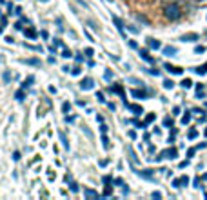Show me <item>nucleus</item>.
Segmentation results:
<instances>
[{"label": "nucleus", "instance_id": "obj_20", "mask_svg": "<svg viewBox=\"0 0 207 200\" xmlns=\"http://www.w3.org/2000/svg\"><path fill=\"white\" fill-rule=\"evenodd\" d=\"M191 86H193V82H191L189 78H184V80H182V87H185V89H189Z\"/></svg>", "mask_w": 207, "mask_h": 200}, {"label": "nucleus", "instance_id": "obj_22", "mask_svg": "<svg viewBox=\"0 0 207 200\" xmlns=\"http://www.w3.org/2000/svg\"><path fill=\"white\" fill-rule=\"evenodd\" d=\"M173 86H175L173 80H164V87H165V89H173Z\"/></svg>", "mask_w": 207, "mask_h": 200}, {"label": "nucleus", "instance_id": "obj_9", "mask_svg": "<svg viewBox=\"0 0 207 200\" xmlns=\"http://www.w3.org/2000/svg\"><path fill=\"white\" fill-rule=\"evenodd\" d=\"M80 87L85 89V91H87V89H93V80H91V78H84V80L80 82Z\"/></svg>", "mask_w": 207, "mask_h": 200}, {"label": "nucleus", "instance_id": "obj_33", "mask_svg": "<svg viewBox=\"0 0 207 200\" xmlns=\"http://www.w3.org/2000/svg\"><path fill=\"white\" fill-rule=\"evenodd\" d=\"M80 73H82V69H80V67H75V69H73V75H75V76H78Z\"/></svg>", "mask_w": 207, "mask_h": 200}, {"label": "nucleus", "instance_id": "obj_4", "mask_svg": "<svg viewBox=\"0 0 207 200\" xmlns=\"http://www.w3.org/2000/svg\"><path fill=\"white\" fill-rule=\"evenodd\" d=\"M140 56H142V60H145L147 64H153V62H155V58L149 55V51H147V49H140Z\"/></svg>", "mask_w": 207, "mask_h": 200}, {"label": "nucleus", "instance_id": "obj_18", "mask_svg": "<svg viewBox=\"0 0 207 200\" xmlns=\"http://www.w3.org/2000/svg\"><path fill=\"white\" fill-rule=\"evenodd\" d=\"M25 36L27 38H36V31L35 29H25Z\"/></svg>", "mask_w": 207, "mask_h": 200}, {"label": "nucleus", "instance_id": "obj_1", "mask_svg": "<svg viewBox=\"0 0 207 200\" xmlns=\"http://www.w3.org/2000/svg\"><path fill=\"white\" fill-rule=\"evenodd\" d=\"M164 13H165V16H167L169 20H178V18H180V7H178L176 4H171V5H167Z\"/></svg>", "mask_w": 207, "mask_h": 200}, {"label": "nucleus", "instance_id": "obj_14", "mask_svg": "<svg viewBox=\"0 0 207 200\" xmlns=\"http://www.w3.org/2000/svg\"><path fill=\"white\" fill-rule=\"evenodd\" d=\"M113 22L116 24V27H118V31H120V33L124 35V24H122V20H120L118 16H113Z\"/></svg>", "mask_w": 207, "mask_h": 200}, {"label": "nucleus", "instance_id": "obj_30", "mask_svg": "<svg viewBox=\"0 0 207 200\" xmlns=\"http://www.w3.org/2000/svg\"><path fill=\"white\" fill-rule=\"evenodd\" d=\"M111 182H115V178H113L111 175H107V177H104V184H111Z\"/></svg>", "mask_w": 207, "mask_h": 200}, {"label": "nucleus", "instance_id": "obj_28", "mask_svg": "<svg viewBox=\"0 0 207 200\" xmlns=\"http://www.w3.org/2000/svg\"><path fill=\"white\" fill-rule=\"evenodd\" d=\"M102 142H104V147H105V149H109V140H107V137H105V133L102 135Z\"/></svg>", "mask_w": 207, "mask_h": 200}, {"label": "nucleus", "instance_id": "obj_3", "mask_svg": "<svg viewBox=\"0 0 207 200\" xmlns=\"http://www.w3.org/2000/svg\"><path fill=\"white\" fill-rule=\"evenodd\" d=\"M187 184H189V177H187V175H184V177L173 180V188H182V186H187Z\"/></svg>", "mask_w": 207, "mask_h": 200}, {"label": "nucleus", "instance_id": "obj_8", "mask_svg": "<svg viewBox=\"0 0 207 200\" xmlns=\"http://www.w3.org/2000/svg\"><path fill=\"white\" fill-rule=\"evenodd\" d=\"M155 118H156V115H155V113H149V115L145 117V120L142 122V129H145V127H147L151 122H155Z\"/></svg>", "mask_w": 207, "mask_h": 200}, {"label": "nucleus", "instance_id": "obj_35", "mask_svg": "<svg viewBox=\"0 0 207 200\" xmlns=\"http://www.w3.org/2000/svg\"><path fill=\"white\" fill-rule=\"evenodd\" d=\"M164 124H165V126H171V127H173V120H171V118H165V120H164Z\"/></svg>", "mask_w": 207, "mask_h": 200}, {"label": "nucleus", "instance_id": "obj_6", "mask_svg": "<svg viewBox=\"0 0 207 200\" xmlns=\"http://www.w3.org/2000/svg\"><path fill=\"white\" fill-rule=\"evenodd\" d=\"M131 95H133V97H136V98H147V95H149V93H147L145 89H133V91H131Z\"/></svg>", "mask_w": 207, "mask_h": 200}, {"label": "nucleus", "instance_id": "obj_17", "mask_svg": "<svg viewBox=\"0 0 207 200\" xmlns=\"http://www.w3.org/2000/svg\"><path fill=\"white\" fill-rule=\"evenodd\" d=\"M111 91H113V93H118V95L124 98V89H122L120 86H113V87H111Z\"/></svg>", "mask_w": 207, "mask_h": 200}, {"label": "nucleus", "instance_id": "obj_40", "mask_svg": "<svg viewBox=\"0 0 207 200\" xmlns=\"http://www.w3.org/2000/svg\"><path fill=\"white\" fill-rule=\"evenodd\" d=\"M153 198H162V195H160L158 191H155V193H153Z\"/></svg>", "mask_w": 207, "mask_h": 200}, {"label": "nucleus", "instance_id": "obj_5", "mask_svg": "<svg viewBox=\"0 0 207 200\" xmlns=\"http://www.w3.org/2000/svg\"><path fill=\"white\" fill-rule=\"evenodd\" d=\"M164 67H165L169 73H173V75H182V73H184V69H182V67H175V66H171V64H165Z\"/></svg>", "mask_w": 207, "mask_h": 200}, {"label": "nucleus", "instance_id": "obj_16", "mask_svg": "<svg viewBox=\"0 0 207 200\" xmlns=\"http://www.w3.org/2000/svg\"><path fill=\"white\" fill-rule=\"evenodd\" d=\"M195 73H198V75H205V73H207V64L200 66V67H196V69H195Z\"/></svg>", "mask_w": 207, "mask_h": 200}, {"label": "nucleus", "instance_id": "obj_2", "mask_svg": "<svg viewBox=\"0 0 207 200\" xmlns=\"http://www.w3.org/2000/svg\"><path fill=\"white\" fill-rule=\"evenodd\" d=\"M176 157H178V149H176V147H169V149L162 151V153L156 157V160H162V158H176Z\"/></svg>", "mask_w": 207, "mask_h": 200}, {"label": "nucleus", "instance_id": "obj_7", "mask_svg": "<svg viewBox=\"0 0 207 200\" xmlns=\"http://www.w3.org/2000/svg\"><path fill=\"white\" fill-rule=\"evenodd\" d=\"M125 106H127V109H131L135 115H142V113H144L142 106H136V104H127V102H125Z\"/></svg>", "mask_w": 207, "mask_h": 200}, {"label": "nucleus", "instance_id": "obj_31", "mask_svg": "<svg viewBox=\"0 0 207 200\" xmlns=\"http://www.w3.org/2000/svg\"><path fill=\"white\" fill-rule=\"evenodd\" d=\"M96 98H98L100 102H105V98H104V93H102V91H96Z\"/></svg>", "mask_w": 207, "mask_h": 200}, {"label": "nucleus", "instance_id": "obj_10", "mask_svg": "<svg viewBox=\"0 0 207 200\" xmlns=\"http://www.w3.org/2000/svg\"><path fill=\"white\" fill-rule=\"evenodd\" d=\"M182 40L184 42H195V40H198V35L196 33H187V35L182 36Z\"/></svg>", "mask_w": 207, "mask_h": 200}, {"label": "nucleus", "instance_id": "obj_23", "mask_svg": "<svg viewBox=\"0 0 207 200\" xmlns=\"http://www.w3.org/2000/svg\"><path fill=\"white\" fill-rule=\"evenodd\" d=\"M189 122H191V113H185L182 117V124H189Z\"/></svg>", "mask_w": 207, "mask_h": 200}, {"label": "nucleus", "instance_id": "obj_12", "mask_svg": "<svg viewBox=\"0 0 207 200\" xmlns=\"http://www.w3.org/2000/svg\"><path fill=\"white\" fill-rule=\"evenodd\" d=\"M138 175H140V177H144V178H147V180H153V171H151V169L138 171Z\"/></svg>", "mask_w": 207, "mask_h": 200}, {"label": "nucleus", "instance_id": "obj_36", "mask_svg": "<svg viewBox=\"0 0 207 200\" xmlns=\"http://www.w3.org/2000/svg\"><path fill=\"white\" fill-rule=\"evenodd\" d=\"M71 191H75V193H76V191H78V186H76V184H75V182H71Z\"/></svg>", "mask_w": 207, "mask_h": 200}, {"label": "nucleus", "instance_id": "obj_11", "mask_svg": "<svg viewBox=\"0 0 207 200\" xmlns=\"http://www.w3.org/2000/svg\"><path fill=\"white\" fill-rule=\"evenodd\" d=\"M147 44H149L151 49H160V47H162V44H160L158 40H155V38H147Z\"/></svg>", "mask_w": 207, "mask_h": 200}, {"label": "nucleus", "instance_id": "obj_32", "mask_svg": "<svg viewBox=\"0 0 207 200\" xmlns=\"http://www.w3.org/2000/svg\"><path fill=\"white\" fill-rule=\"evenodd\" d=\"M62 56H64V58H71V51H67V49H65V51L62 53Z\"/></svg>", "mask_w": 207, "mask_h": 200}, {"label": "nucleus", "instance_id": "obj_13", "mask_svg": "<svg viewBox=\"0 0 207 200\" xmlns=\"http://www.w3.org/2000/svg\"><path fill=\"white\" fill-rule=\"evenodd\" d=\"M164 55H167V56H173V55H176V47H173V46H167V47H164Z\"/></svg>", "mask_w": 207, "mask_h": 200}, {"label": "nucleus", "instance_id": "obj_41", "mask_svg": "<svg viewBox=\"0 0 207 200\" xmlns=\"http://www.w3.org/2000/svg\"><path fill=\"white\" fill-rule=\"evenodd\" d=\"M13 158H15V160H20V153H18V151H16V153H15V155H13Z\"/></svg>", "mask_w": 207, "mask_h": 200}, {"label": "nucleus", "instance_id": "obj_34", "mask_svg": "<svg viewBox=\"0 0 207 200\" xmlns=\"http://www.w3.org/2000/svg\"><path fill=\"white\" fill-rule=\"evenodd\" d=\"M149 73H151V75H155V76H158V75H160V71H158V69H149Z\"/></svg>", "mask_w": 207, "mask_h": 200}, {"label": "nucleus", "instance_id": "obj_29", "mask_svg": "<svg viewBox=\"0 0 207 200\" xmlns=\"http://www.w3.org/2000/svg\"><path fill=\"white\" fill-rule=\"evenodd\" d=\"M195 153H196V147H189V149H187V157H189V158H193Z\"/></svg>", "mask_w": 207, "mask_h": 200}, {"label": "nucleus", "instance_id": "obj_27", "mask_svg": "<svg viewBox=\"0 0 207 200\" xmlns=\"http://www.w3.org/2000/svg\"><path fill=\"white\" fill-rule=\"evenodd\" d=\"M15 98H16V100H24V91H22V89L16 91V93H15Z\"/></svg>", "mask_w": 207, "mask_h": 200}, {"label": "nucleus", "instance_id": "obj_42", "mask_svg": "<svg viewBox=\"0 0 207 200\" xmlns=\"http://www.w3.org/2000/svg\"><path fill=\"white\" fill-rule=\"evenodd\" d=\"M115 184H118V186H124V182H122L120 178H115Z\"/></svg>", "mask_w": 207, "mask_h": 200}, {"label": "nucleus", "instance_id": "obj_21", "mask_svg": "<svg viewBox=\"0 0 207 200\" xmlns=\"http://www.w3.org/2000/svg\"><path fill=\"white\" fill-rule=\"evenodd\" d=\"M102 195H104V197H111V195H113V188H111V186H105V189H104Z\"/></svg>", "mask_w": 207, "mask_h": 200}, {"label": "nucleus", "instance_id": "obj_37", "mask_svg": "<svg viewBox=\"0 0 207 200\" xmlns=\"http://www.w3.org/2000/svg\"><path fill=\"white\" fill-rule=\"evenodd\" d=\"M85 55H87V56H93V49H91V47H87V49H85Z\"/></svg>", "mask_w": 207, "mask_h": 200}, {"label": "nucleus", "instance_id": "obj_19", "mask_svg": "<svg viewBox=\"0 0 207 200\" xmlns=\"http://www.w3.org/2000/svg\"><path fill=\"white\" fill-rule=\"evenodd\" d=\"M25 64H29V66H40V60H36V58H27V60H24Z\"/></svg>", "mask_w": 207, "mask_h": 200}, {"label": "nucleus", "instance_id": "obj_44", "mask_svg": "<svg viewBox=\"0 0 207 200\" xmlns=\"http://www.w3.org/2000/svg\"><path fill=\"white\" fill-rule=\"evenodd\" d=\"M205 106H207V104H205Z\"/></svg>", "mask_w": 207, "mask_h": 200}, {"label": "nucleus", "instance_id": "obj_39", "mask_svg": "<svg viewBox=\"0 0 207 200\" xmlns=\"http://www.w3.org/2000/svg\"><path fill=\"white\" fill-rule=\"evenodd\" d=\"M204 51H205V47H202V46L196 47V53H204Z\"/></svg>", "mask_w": 207, "mask_h": 200}, {"label": "nucleus", "instance_id": "obj_43", "mask_svg": "<svg viewBox=\"0 0 207 200\" xmlns=\"http://www.w3.org/2000/svg\"><path fill=\"white\" fill-rule=\"evenodd\" d=\"M204 135H205V137H207V129H205V131H204Z\"/></svg>", "mask_w": 207, "mask_h": 200}, {"label": "nucleus", "instance_id": "obj_15", "mask_svg": "<svg viewBox=\"0 0 207 200\" xmlns=\"http://www.w3.org/2000/svg\"><path fill=\"white\" fill-rule=\"evenodd\" d=\"M84 195H85V197H91V198H96V197H98V193L93 191V189H84Z\"/></svg>", "mask_w": 207, "mask_h": 200}, {"label": "nucleus", "instance_id": "obj_25", "mask_svg": "<svg viewBox=\"0 0 207 200\" xmlns=\"http://www.w3.org/2000/svg\"><path fill=\"white\" fill-rule=\"evenodd\" d=\"M33 80H35V76H27V80H25V82H24V84H22V87H29V86H31V82H33Z\"/></svg>", "mask_w": 207, "mask_h": 200}, {"label": "nucleus", "instance_id": "obj_38", "mask_svg": "<svg viewBox=\"0 0 207 200\" xmlns=\"http://www.w3.org/2000/svg\"><path fill=\"white\" fill-rule=\"evenodd\" d=\"M129 46H131L133 49H136V42H135V40H129Z\"/></svg>", "mask_w": 207, "mask_h": 200}, {"label": "nucleus", "instance_id": "obj_24", "mask_svg": "<svg viewBox=\"0 0 207 200\" xmlns=\"http://www.w3.org/2000/svg\"><path fill=\"white\" fill-rule=\"evenodd\" d=\"M187 137H189V138H191V140H195V138H196V137H198V131H196V129H191V131H189V133H187Z\"/></svg>", "mask_w": 207, "mask_h": 200}, {"label": "nucleus", "instance_id": "obj_26", "mask_svg": "<svg viewBox=\"0 0 207 200\" xmlns=\"http://www.w3.org/2000/svg\"><path fill=\"white\" fill-rule=\"evenodd\" d=\"M62 111H64V113L71 111V104H69V102H64V104H62Z\"/></svg>", "mask_w": 207, "mask_h": 200}]
</instances>
